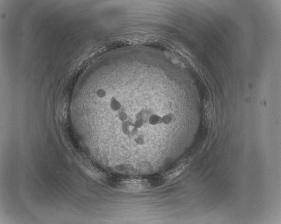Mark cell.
Listing matches in <instances>:
<instances>
[{
	"mask_svg": "<svg viewBox=\"0 0 281 224\" xmlns=\"http://www.w3.org/2000/svg\"><path fill=\"white\" fill-rule=\"evenodd\" d=\"M134 141L136 144L139 145V146H142V145H144L146 143L145 138L142 136L136 137H135L134 138Z\"/></svg>",
	"mask_w": 281,
	"mask_h": 224,
	"instance_id": "obj_5",
	"label": "cell"
},
{
	"mask_svg": "<svg viewBox=\"0 0 281 224\" xmlns=\"http://www.w3.org/2000/svg\"><path fill=\"white\" fill-rule=\"evenodd\" d=\"M128 114L126 112L123 111L120 112L118 115V119L122 122L128 120Z\"/></svg>",
	"mask_w": 281,
	"mask_h": 224,
	"instance_id": "obj_7",
	"label": "cell"
},
{
	"mask_svg": "<svg viewBox=\"0 0 281 224\" xmlns=\"http://www.w3.org/2000/svg\"><path fill=\"white\" fill-rule=\"evenodd\" d=\"M134 128V122L128 120L122 122V132L125 135H130Z\"/></svg>",
	"mask_w": 281,
	"mask_h": 224,
	"instance_id": "obj_1",
	"label": "cell"
},
{
	"mask_svg": "<svg viewBox=\"0 0 281 224\" xmlns=\"http://www.w3.org/2000/svg\"><path fill=\"white\" fill-rule=\"evenodd\" d=\"M174 114L172 113H169L161 116L162 123L165 125H169L173 121L174 119Z\"/></svg>",
	"mask_w": 281,
	"mask_h": 224,
	"instance_id": "obj_4",
	"label": "cell"
},
{
	"mask_svg": "<svg viewBox=\"0 0 281 224\" xmlns=\"http://www.w3.org/2000/svg\"><path fill=\"white\" fill-rule=\"evenodd\" d=\"M96 94L98 97L101 98H104L106 95V92L104 89H102V88L98 89L96 91Z\"/></svg>",
	"mask_w": 281,
	"mask_h": 224,
	"instance_id": "obj_8",
	"label": "cell"
},
{
	"mask_svg": "<svg viewBox=\"0 0 281 224\" xmlns=\"http://www.w3.org/2000/svg\"><path fill=\"white\" fill-rule=\"evenodd\" d=\"M134 127L137 129H140L142 128L144 125V122L142 118H137L134 122Z\"/></svg>",
	"mask_w": 281,
	"mask_h": 224,
	"instance_id": "obj_6",
	"label": "cell"
},
{
	"mask_svg": "<svg viewBox=\"0 0 281 224\" xmlns=\"http://www.w3.org/2000/svg\"><path fill=\"white\" fill-rule=\"evenodd\" d=\"M110 106L111 109L115 112L120 110L122 108V104L121 102L114 97H112L111 98Z\"/></svg>",
	"mask_w": 281,
	"mask_h": 224,
	"instance_id": "obj_3",
	"label": "cell"
},
{
	"mask_svg": "<svg viewBox=\"0 0 281 224\" xmlns=\"http://www.w3.org/2000/svg\"><path fill=\"white\" fill-rule=\"evenodd\" d=\"M148 122L150 125L152 126L158 125L162 123L161 116L156 113H153L149 116Z\"/></svg>",
	"mask_w": 281,
	"mask_h": 224,
	"instance_id": "obj_2",
	"label": "cell"
}]
</instances>
